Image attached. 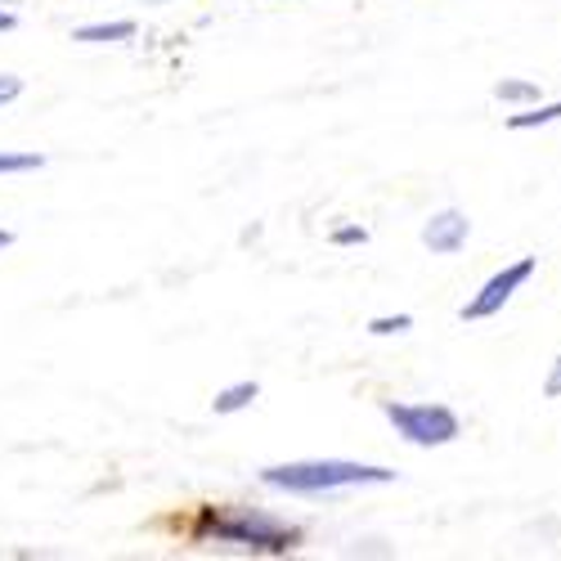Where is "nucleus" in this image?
<instances>
[{"mask_svg": "<svg viewBox=\"0 0 561 561\" xmlns=\"http://www.w3.org/2000/svg\"><path fill=\"white\" fill-rule=\"evenodd\" d=\"M261 481L270 490H288V494H337L355 485H387L396 481V472L373 462H351V458H306V462L265 467Z\"/></svg>", "mask_w": 561, "mask_h": 561, "instance_id": "obj_1", "label": "nucleus"}, {"mask_svg": "<svg viewBox=\"0 0 561 561\" xmlns=\"http://www.w3.org/2000/svg\"><path fill=\"white\" fill-rule=\"evenodd\" d=\"M203 530L220 543H239V548H252V552H293L301 543L297 526L274 522V517H265V512H207Z\"/></svg>", "mask_w": 561, "mask_h": 561, "instance_id": "obj_2", "label": "nucleus"}, {"mask_svg": "<svg viewBox=\"0 0 561 561\" xmlns=\"http://www.w3.org/2000/svg\"><path fill=\"white\" fill-rule=\"evenodd\" d=\"M387 413V423L396 427V436H404L409 445L417 449H436V445H449L458 440L462 423H458V413L445 409V404H417V400H387L382 404Z\"/></svg>", "mask_w": 561, "mask_h": 561, "instance_id": "obj_3", "label": "nucleus"}, {"mask_svg": "<svg viewBox=\"0 0 561 561\" xmlns=\"http://www.w3.org/2000/svg\"><path fill=\"white\" fill-rule=\"evenodd\" d=\"M535 256H522V261H512V265H503L490 284L462 306V319L467 323H477V319H490V314H499L507 301H512V293H517L522 284H530V274H535Z\"/></svg>", "mask_w": 561, "mask_h": 561, "instance_id": "obj_4", "label": "nucleus"}, {"mask_svg": "<svg viewBox=\"0 0 561 561\" xmlns=\"http://www.w3.org/2000/svg\"><path fill=\"white\" fill-rule=\"evenodd\" d=\"M467 233H472V220H467L462 211H436L427 225H423V248L432 256H454L462 243H467Z\"/></svg>", "mask_w": 561, "mask_h": 561, "instance_id": "obj_5", "label": "nucleus"}, {"mask_svg": "<svg viewBox=\"0 0 561 561\" xmlns=\"http://www.w3.org/2000/svg\"><path fill=\"white\" fill-rule=\"evenodd\" d=\"M135 36V23L122 19V23H85L72 32V41H85V45H108V41H130Z\"/></svg>", "mask_w": 561, "mask_h": 561, "instance_id": "obj_6", "label": "nucleus"}, {"mask_svg": "<svg viewBox=\"0 0 561 561\" xmlns=\"http://www.w3.org/2000/svg\"><path fill=\"white\" fill-rule=\"evenodd\" d=\"M548 122H561V100L557 104H535V108H522L507 117V130H539Z\"/></svg>", "mask_w": 561, "mask_h": 561, "instance_id": "obj_7", "label": "nucleus"}, {"mask_svg": "<svg viewBox=\"0 0 561 561\" xmlns=\"http://www.w3.org/2000/svg\"><path fill=\"white\" fill-rule=\"evenodd\" d=\"M256 396H261V387H256V382H233V387L216 391L211 409H216V413H239V409H248Z\"/></svg>", "mask_w": 561, "mask_h": 561, "instance_id": "obj_8", "label": "nucleus"}, {"mask_svg": "<svg viewBox=\"0 0 561 561\" xmlns=\"http://www.w3.org/2000/svg\"><path fill=\"white\" fill-rule=\"evenodd\" d=\"M494 95L507 100V104H539V85H535V81H507V77H503V81L494 85Z\"/></svg>", "mask_w": 561, "mask_h": 561, "instance_id": "obj_9", "label": "nucleus"}, {"mask_svg": "<svg viewBox=\"0 0 561 561\" xmlns=\"http://www.w3.org/2000/svg\"><path fill=\"white\" fill-rule=\"evenodd\" d=\"M41 153H0V175H19V171H41Z\"/></svg>", "mask_w": 561, "mask_h": 561, "instance_id": "obj_10", "label": "nucleus"}, {"mask_svg": "<svg viewBox=\"0 0 561 561\" xmlns=\"http://www.w3.org/2000/svg\"><path fill=\"white\" fill-rule=\"evenodd\" d=\"M409 329H413V319H409V314H378V319L368 323V333H373V337H391V333H409Z\"/></svg>", "mask_w": 561, "mask_h": 561, "instance_id": "obj_11", "label": "nucleus"}, {"mask_svg": "<svg viewBox=\"0 0 561 561\" xmlns=\"http://www.w3.org/2000/svg\"><path fill=\"white\" fill-rule=\"evenodd\" d=\"M23 95V81L14 77V72H0V108H5V104H14Z\"/></svg>", "mask_w": 561, "mask_h": 561, "instance_id": "obj_12", "label": "nucleus"}, {"mask_svg": "<svg viewBox=\"0 0 561 561\" xmlns=\"http://www.w3.org/2000/svg\"><path fill=\"white\" fill-rule=\"evenodd\" d=\"M333 243H337V248H351V243H368V229H359V225H342V229L333 233Z\"/></svg>", "mask_w": 561, "mask_h": 561, "instance_id": "obj_13", "label": "nucleus"}, {"mask_svg": "<svg viewBox=\"0 0 561 561\" xmlns=\"http://www.w3.org/2000/svg\"><path fill=\"white\" fill-rule=\"evenodd\" d=\"M543 396H548V400H561V355H557V364H552V373H548V382H543Z\"/></svg>", "mask_w": 561, "mask_h": 561, "instance_id": "obj_14", "label": "nucleus"}, {"mask_svg": "<svg viewBox=\"0 0 561 561\" xmlns=\"http://www.w3.org/2000/svg\"><path fill=\"white\" fill-rule=\"evenodd\" d=\"M14 23H19V19H14L10 10H0V32H14Z\"/></svg>", "mask_w": 561, "mask_h": 561, "instance_id": "obj_15", "label": "nucleus"}, {"mask_svg": "<svg viewBox=\"0 0 561 561\" xmlns=\"http://www.w3.org/2000/svg\"><path fill=\"white\" fill-rule=\"evenodd\" d=\"M10 243H14V233H10V229H0V252H5Z\"/></svg>", "mask_w": 561, "mask_h": 561, "instance_id": "obj_16", "label": "nucleus"}]
</instances>
